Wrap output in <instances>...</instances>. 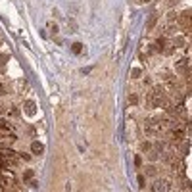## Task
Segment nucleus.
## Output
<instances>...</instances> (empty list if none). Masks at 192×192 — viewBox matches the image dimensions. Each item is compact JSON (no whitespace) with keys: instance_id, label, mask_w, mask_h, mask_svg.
I'll return each instance as SVG.
<instances>
[{"instance_id":"2","label":"nucleus","mask_w":192,"mask_h":192,"mask_svg":"<svg viewBox=\"0 0 192 192\" xmlns=\"http://www.w3.org/2000/svg\"><path fill=\"white\" fill-rule=\"evenodd\" d=\"M150 188H152V192H169L171 190V183L165 180V179H157Z\"/></svg>"},{"instance_id":"12","label":"nucleus","mask_w":192,"mask_h":192,"mask_svg":"<svg viewBox=\"0 0 192 192\" xmlns=\"http://www.w3.org/2000/svg\"><path fill=\"white\" fill-rule=\"evenodd\" d=\"M154 25H156V17H150L148 23H146V29H154Z\"/></svg>"},{"instance_id":"11","label":"nucleus","mask_w":192,"mask_h":192,"mask_svg":"<svg viewBox=\"0 0 192 192\" xmlns=\"http://www.w3.org/2000/svg\"><path fill=\"white\" fill-rule=\"evenodd\" d=\"M140 75H142V71L138 69V67H137V69H133V71H131V77H133V79H138Z\"/></svg>"},{"instance_id":"7","label":"nucleus","mask_w":192,"mask_h":192,"mask_svg":"<svg viewBox=\"0 0 192 192\" xmlns=\"http://www.w3.org/2000/svg\"><path fill=\"white\" fill-rule=\"evenodd\" d=\"M171 46H173V48H183V46H185V39H183V37H175V40H173Z\"/></svg>"},{"instance_id":"19","label":"nucleus","mask_w":192,"mask_h":192,"mask_svg":"<svg viewBox=\"0 0 192 192\" xmlns=\"http://www.w3.org/2000/svg\"><path fill=\"white\" fill-rule=\"evenodd\" d=\"M169 2H173V0H169Z\"/></svg>"},{"instance_id":"14","label":"nucleus","mask_w":192,"mask_h":192,"mask_svg":"<svg viewBox=\"0 0 192 192\" xmlns=\"http://www.w3.org/2000/svg\"><path fill=\"white\" fill-rule=\"evenodd\" d=\"M129 102H131V104H137V102H138V96H137V94H131Z\"/></svg>"},{"instance_id":"13","label":"nucleus","mask_w":192,"mask_h":192,"mask_svg":"<svg viewBox=\"0 0 192 192\" xmlns=\"http://www.w3.org/2000/svg\"><path fill=\"white\" fill-rule=\"evenodd\" d=\"M152 146H154L152 142H144V144H142V150H144V152H150V150H152Z\"/></svg>"},{"instance_id":"5","label":"nucleus","mask_w":192,"mask_h":192,"mask_svg":"<svg viewBox=\"0 0 192 192\" xmlns=\"http://www.w3.org/2000/svg\"><path fill=\"white\" fill-rule=\"evenodd\" d=\"M31 152L35 154V156H40V154L44 152V146H42L40 142H31Z\"/></svg>"},{"instance_id":"8","label":"nucleus","mask_w":192,"mask_h":192,"mask_svg":"<svg viewBox=\"0 0 192 192\" xmlns=\"http://www.w3.org/2000/svg\"><path fill=\"white\" fill-rule=\"evenodd\" d=\"M71 50H73V54H81L83 52V44L81 42H73L71 44Z\"/></svg>"},{"instance_id":"3","label":"nucleus","mask_w":192,"mask_h":192,"mask_svg":"<svg viewBox=\"0 0 192 192\" xmlns=\"http://www.w3.org/2000/svg\"><path fill=\"white\" fill-rule=\"evenodd\" d=\"M190 62H188V58H183V60H179L177 63H175V69H177V73H180V75H190V65H188Z\"/></svg>"},{"instance_id":"10","label":"nucleus","mask_w":192,"mask_h":192,"mask_svg":"<svg viewBox=\"0 0 192 192\" xmlns=\"http://www.w3.org/2000/svg\"><path fill=\"white\" fill-rule=\"evenodd\" d=\"M146 175H148V177H156V175H157L156 167H148V169H146Z\"/></svg>"},{"instance_id":"1","label":"nucleus","mask_w":192,"mask_h":192,"mask_svg":"<svg viewBox=\"0 0 192 192\" xmlns=\"http://www.w3.org/2000/svg\"><path fill=\"white\" fill-rule=\"evenodd\" d=\"M144 133L148 134V137H163V129L156 123L154 117H148L144 121Z\"/></svg>"},{"instance_id":"6","label":"nucleus","mask_w":192,"mask_h":192,"mask_svg":"<svg viewBox=\"0 0 192 192\" xmlns=\"http://www.w3.org/2000/svg\"><path fill=\"white\" fill-rule=\"evenodd\" d=\"M23 108H25V114H29V115H33V114H35V110H37V106H35L33 100H27Z\"/></svg>"},{"instance_id":"18","label":"nucleus","mask_w":192,"mask_h":192,"mask_svg":"<svg viewBox=\"0 0 192 192\" xmlns=\"http://www.w3.org/2000/svg\"><path fill=\"white\" fill-rule=\"evenodd\" d=\"M138 2H140V4H148V2H150V0H138Z\"/></svg>"},{"instance_id":"15","label":"nucleus","mask_w":192,"mask_h":192,"mask_svg":"<svg viewBox=\"0 0 192 192\" xmlns=\"http://www.w3.org/2000/svg\"><path fill=\"white\" fill-rule=\"evenodd\" d=\"M23 177H25V180H31V179H33V171H25Z\"/></svg>"},{"instance_id":"9","label":"nucleus","mask_w":192,"mask_h":192,"mask_svg":"<svg viewBox=\"0 0 192 192\" xmlns=\"http://www.w3.org/2000/svg\"><path fill=\"white\" fill-rule=\"evenodd\" d=\"M48 29H50L52 35H58V25H56L54 21H50V23H48Z\"/></svg>"},{"instance_id":"17","label":"nucleus","mask_w":192,"mask_h":192,"mask_svg":"<svg viewBox=\"0 0 192 192\" xmlns=\"http://www.w3.org/2000/svg\"><path fill=\"white\" fill-rule=\"evenodd\" d=\"M0 92H6V87H4L2 83H0Z\"/></svg>"},{"instance_id":"4","label":"nucleus","mask_w":192,"mask_h":192,"mask_svg":"<svg viewBox=\"0 0 192 192\" xmlns=\"http://www.w3.org/2000/svg\"><path fill=\"white\" fill-rule=\"evenodd\" d=\"M180 27L186 29V35H188V31H190V10H185V12L179 16V29Z\"/></svg>"},{"instance_id":"16","label":"nucleus","mask_w":192,"mask_h":192,"mask_svg":"<svg viewBox=\"0 0 192 192\" xmlns=\"http://www.w3.org/2000/svg\"><path fill=\"white\" fill-rule=\"evenodd\" d=\"M138 185L144 186V177H142V175H138Z\"/></svg>"}]
</instances>
